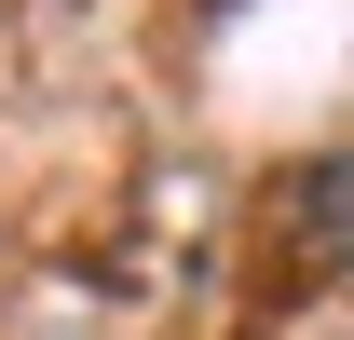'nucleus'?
<instances>
[{
	"label": "nucleus",
	"instance_id": "1",
	"mask_svg": "<svg viewBox=\"0 0 354 340\" xmlns=\"http://www.w3.org/2000/svg\"><path fill=\"white\" fill-rule=\"evenodd\" d=\"M300 245H313V258H327V272L354 286V150L300 177Z\"/></svg>",
	"mask_w": 354,
	"mask_h": 340
}]
</instances>
